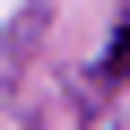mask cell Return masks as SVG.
<instances>
[{
  "label": "cell",
  "instance_id": "cell-1",
  "mask_svg": "<svg viewBox=\"0 0 130 130\" xmlns=\"http://www.w3.org/2000/svg\"><path fill=\"white\" fill-rule=\"evenodd\" d=\"M130 78V18L113 26V43H104V61H95V87H121Z\"/></svg>",
  "mask_w": 130,
  "mask_h": 130
}]
</instances>
